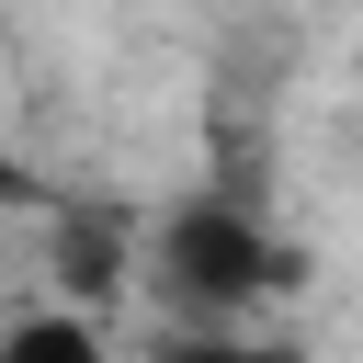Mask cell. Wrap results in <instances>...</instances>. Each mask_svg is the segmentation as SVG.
Returning a JSON list of instances; mask_svg holds the SVG:
<instances>
[{
	"instance_id": "cell-1",
	"label": "cell",
	"mask_w": 363,
	"mask_h": 363,
	"mask_svg": "<svg viewBox=\"0 0 363 363\" xmlns=\"http://www.w3.org/2000/svg\"><path fill=\"white\" fill-rule=\"evenodd\" d=\"M136 272H147L159 306L227 329V318H250V306L284 284V238H272L238 193H170V204L136 227Z\"/></svg>"
},
{
	"instance_id": "cell-2",
	"label": "cell",
	"mask_w": 363,
	"mask_h": 363,
	"mask_svg": "<svg viewBox=\"0 0 363 363\" xmlns=\"http://www.w3.org/2000/svg\"><path fill=\"white\" fill-rule=\"evenodd\" d=\"M0 363H113V340H102V318H79V306H34V318L0 329Z\"/></svg>"
},
{
	"instance_id": "cell-3",
	"label": "cell",
	"mask_w": 363,
	"mask_h": 363,
	"mask_svg": "<svg viewBox=\"0 0 363 363\" xmlns=\"http://www.w3.org/2000/svg\"><path fill=\"white\" fill-rule=\"evenodd\" d=\"M57 261H68L57 284H79L91 306H102V295H125V272H136V250H125V227H79V216L57 227Z\"/></svg>"
},
{
	"instance_id": "cell-4",
	"label": "cell",
	"mask_w": 363,
	"mask_h": 363,
	"mask_svg": "<svg viewBox=\"0 0 363 363\" xmlns=\"http://www.w3.org/2000/svg\"><path fill=\"white\" fill-rule=\"evenodd\" d=\"M182 363H306L295 340H193Z\"/></svg>"
},
{
	"instance_id": "cell-5",
	"label": "cell",
	"mask_w": 363,
	"mask_h": 363,
	"mask_svg": "<svg viewBox=\"0 0 363 363\" xmlns=\"http://www.w3.org/2000/svg\"><path fill=\"white\" fill-rule=\"evenodd\" d=\"M23 193H34V182H23V147H11V125H0V216H11Z\"/></svg>"
}]
</instances>
